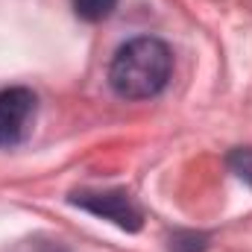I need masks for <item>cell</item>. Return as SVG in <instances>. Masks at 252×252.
<instances>
[{"instance_id":"cell-4","label":"cell","mask_w":252,"mask_h":252,"mask_svg":"<svg viewBox=\"0 0 252 252\" xmlns=\"http://www.w3.org/2000/svg\"><path fill=\"white\" fill-rule=\"evenodd\" d=\"M115 6H118V0H73L76 18H82L88 24H97V21L109 18L115 12Z\"/></svg>"},{"instance_id":"cell-2","label":"cell","mask_w":252,"mask_h":252,"mask_svg":"<svg viewBox=\"0 0 252 252\" xmlns=\"http://www.w3.org/2000/svg\"><path fill=\"white\" fill-rule=\"evenodd\" d=\"M38 112V100L30 88H0V147L27 141Z\"/></svg>"},{"instance_id":"cell-5","label":"cell","mask_w":252,"mask_h":252,"mask_svg":"<svg viewBox=\"0 0 252 252\" xmlns=\"http://www.w3.org/2000/svg\"><path fill=\"white\" fill-rule=\"evenodd\" d=\"M229 167H232L244 182H250V185H252V147L235 150V153L229 156Z\"/></svg>"},{"instance_id":"cell-1","label":"cell","mask_w":252,"mask_h":252,"mask_svg":"<svg viewBox=\"0 0 252 252\" xmlns=\"http://www.w3.org/2000/svg\"><path fill=\"white\" fill-rule=\"evenodd\" d=\"M173 70V53L164 41L141 35L118 47L109 64V82L124 100H150L156 97Z\"/></svg>"},{"instance_id":"cell-3","label":"cell","mask_w":252,"mask_h":252,"mask_svg":"<svg viewBox=\"0 0 252 252\" xmlns=\"http://www.w3.org/2000/svg\"><path fill=\"white\" fill-rule=\"evenodd\" d=\"M73 202L79 208L103 217V220L118 223L126 232H138L141 229V211H138V205L129 199V193H124V190H97V193L82 190V193H73Z\"/></svg>"}]
</instances>
